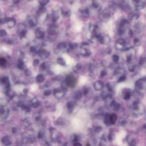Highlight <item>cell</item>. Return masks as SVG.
<instances>
[{
	"instance_id": "obj_1",
	"label": "cell",
	"mask_w": 146,
	"mask_h": 146,
	"mask_svg": "<svg viewBox=\"0 0 146 146\" xmlns=\"http://www.w3.org/2000/svg\"><path fill=\"white\" fill-rule=\"evenodd\" d=\"M135 50L134 49L130 48L125 50L123 54V58L126 62H129L134 59L135 56Z\"/></svg>"
},
{
	"instance_id": "obj_2",
	"label": "cell",
	"mask_w": 146,
	"mask_h": 146,
	"mask_svg": "<svg viewBox=\"0 0 146 146\" xmlns=\"http://www.w3.org/2000/svg\"><path fill=\"white\" fill-rule=\"evenodd\" d=\"M90 39L91 41H95L98 39V37L100 35V31L98 26L93 25L90 28Z\"/></svg>"
},
{
	"instance_id": "obj_3",
	"label": "cell",
	"mask_w": 146,
	"mask_h": 146,
	"mask_svg": "<svg viewBox=\"0 0 146 146\" xmlns=\"http://www.w3.org/2000/svg\"><path fill=\"white\" fill-rule=\"evenodd\" d=\"M136 90L141 93L146 90V78L140 79L136 83Z\"/></svg>"
},
{
	"instance_id": "obj_4",
	"label": "cell",
	"mask_w": 146,
	"mask_h": 146,
	"mask_svg": "<svg viewBox=\"0 0 146 146\" xmlns=\"http://www.w3.org/2000/svg\"><path fill=\"white\" fill-rule=\"evenodd\" d=\"M117 119V117L115 114H107L105 116V123L106 125L110 126V125L114 124L115 123Z\"/></svg>"
},
{
	"instance_id": "obj_5",
	"label": "cell",
	"mask_w": 146,
	"mask_h": 146,
	"mask_svg": "<svg viewBox=\"0 0 146 146\" xmlns=\"http://www.w3.org/2000/svg\"><path fill=\"white\" fill-rule=\"evenodd\" d=\"M54 95L58 99H61V98H63L64 95L66 94V89L65 87H61L58 89H55L54 90Z\"/></svg>"
},
{
	"instance_id": "obj_6",
	"label": "cell",
	"mask_w": 146,
	"mask_h": 146,
	"mask_svg": "<svg viewBox=\"0 0 146 146\" xmlns=\"http://www.w3.org/2000/svg\"><path fill=\"white\" fill-rule=\"evenodd\" d=\"M65 81L67 86L70 87H74L77 83V80L73 75H68L67 76Z\"/></svg>"
},
{
	"instance_id": "obj_7",
	"label": "cell",
	"mask_w": 146,
	"mask_h": 146,
	"mask_svg": "<svg viewBox=\"0 0 146 146\" xmlns=\"http://www.w3.org/2000/svg\"><path fill=\"white\" fill-rule=\"evenodd\" d=\"M131 108L133 112L135 114H139L143 112V106L138 102H134L131 106Z\"/></svg>"
},
{
	"instance_id": "obj_8",
	"label": "cell",
	"mask_w": 146,
	"mask_h": 146,
	"mask_svg": "<svg viewBox=\"0 0 146 146\" xmlns=\"http://www.w3.org/2000/svg\"><path fill=\"white\" fill-rule=\"evenodd\" d=\"M50 132L52 140L54 141H58L59 140V139H60L59 134L56 129H54V128H51L50 129Z\"/></svg>"
},
{
	"instance_id": "obj_9",
	"label": "cell",
	"mask_w": 146,
	"mask_h": 146,
	"mask_svg": "<svg viewBox=\"0 0 146 146\" xmlns=\"http://www.w3.org/2000/svg\"><path fill=\"white\" fill-rule=\"evenodd\" d=\"M9 114V110L6 106H1L0 108V117L2 119H6Z\"/></svg>"
},
{
	"instance_id": "obj_10",
	"label": "cell",
	"mask_w": 146,
	"mask_h": 146,
	"mask_svg": "<svg viewBox=\"0 0 146 146\" xmlns=\"http://www.w3.org/2000/svg\"><path fill=\"white\" fill-rule=\"evenodd\" d=\"M80 54L83 56H90L91 51L89 49L88 45H82L80 47Z\"/></svg>"
},
{
	"instance_id": "obj_11",
	"label": "cell",
	"mask_w": 146,
	"mask_h": 146,
	"mask_svg": "<svg viewBox=\"0 0 146 146\" xmlns=\"http://www.w3.org/2000/svg\"><path fill=\"white\" fill-rule=\"evenodd\" d=\"M126 40L123 39V38H119V39H118L115 44L116 47H117L118 50H122V49H124L125 47H126Z\"/></svg>"
},
{
	"instance_id": "obj_12",
	"label": "cell",
	"mask_w": 146,
	"mask_h": 146,
	"mask_svg": "<svg viewBox=\"0 0 146 146\" xmlns=\"http://www.w3.org/2000/svg\"><path fill=\"white\" fill-rule=\"evenodd\" d=\"M98 40L102 44H108L110 42V37L107 35H101L98 37Z\"/></svg>"
},
{
	"instance_id": "obj_13",
	"label": "cell",
	"mask_w": 146,
	"mask_h": 146,
	"mask_svg": "<svg viewBox=\"0 0 146 146\" xmlns=\"http://www.w3.org/2000/svg\"><path fill=\"white\" fill-rule=\"evenodd\" d=\"M38 54L42 59H46L47 58L49 57L50 53V52L47 51L46 50H45V49H40L39 51H38Z\"/></svg>"
},
{
	"instance_id": "obj_14",
	"label": "cell",
	"mask_w": 146,
	"mask_h": 146,
	"mask_svg": "<svg viewBox=\"0 0 146 146\" xmlns=\"http://www.w3.org/2000/svg\"><path fill=\"white\" fill-rule=\"evenodd\" d=\"M0 80H1V83H2V84H5L6 89L7 90L10 89V81H9V79L8 78V77H2V78H1Z\"/></svg>"
},
{
	"instance_id": "obj_15",
	"label": "cell",
	"mask_w": 146,
	"mask_h": 146,
	"mask_svg": "<svg viewBox=\"0 0 146 146\" xmlns=\"http://www.w3.org/2000/svg\"><path fill=\"white\" fill-rule=\"evenodd\" d=\"M132 2L135 7L137 9L141 8L144 5V0H132Z\"/></svg>"
},
{
	"instance_id": "obj_16",
	"label": "cell",
	"mask_w": 146,
	"mask_h": 146,
	"mask_svg": "<svg viewBox=\"0 0 146 146\" xmlns=\"http://www.w3.org/2000/svg\"><path fill=\"white\" fill-rule=\"evenodd\" d=\"M35 37H37L38 39H42L44 38V30L41 28H38L35 31Z\"/></svg>"
},
{
	"instance_id": "obj_17",
	"label": "cell",
	"mask_w": 146,
	"mask_h": 146,
	"mask_svg": "<svg viewBox=\"0 0 146 146\" xmlns=\"http://www.w3.org/2000/svg\"><path fill=\"white\" fill-rule=\"evenodd\" d=\"M1 142L2 144L6 146H9L11 144V140L9 136H5L3 137L1 139Z\"/></svg>"
},
{
	"instance_id": "obj_18",
	"label": "cell",
	"mask_w": 146,
	"mask_h": 146,
	"mask_svg": "<svg viewBox=\"0 0 146 146\" xmlns=\"http://www.w3.org/2000/svg\"><path fill=\"white\" fill-rule=\"evenodd\" d=\"M94 86L95 89L96 90H101L104 87L103 83L102 81H100V80L95 82L94 84Z\"/></svg>"
},
{
	"instance_id": "obj_19",
	"label": "cell",
	"mask_w": 146,
	"mask_h": 146,
	"mask_svg": "<svg viewBox=\"0 0 146 146\" xmlns=\"http://www.w3.org/2000/svg\"><path fill=\"white\" fill-rule=\"evenodd\" d=\"M41 105V103L37 98H34L31 101L30 105L33 108H38Z\"/></svg>"
},
{
	"instance_id": "obj_20",
	"label": "cell",
	"mask_w": 146,
	"mask_h": 146,
	"mask_svg": "<svg viewBox=\"0 0 146 146\" xmlns=\"http://www.w3.org/2000/svg\"><path fill=\"white\" fill-rule=\"evenodd\" d=\"M131 90L129 89H125L123 91V98L125 100H129L131 98Z\"/></svg>"
},
{
	"instance_id": "obj_21",
	"label": "cell",
	"mask_w": 146,
	"mask_h": 146,
	"mask_svg": "<svg viewBox=\"0 0 146 146\" xmlns=\"http://www.w3.org/2000/svg\"><path fill=\"white\" fill-rule=\"evenodd\" d=\"M6 23H7V26L9 28H12L16 25V21L13 18H8L7 20Z\"/></svg>"
},
{
	"instance_id": "obj_22",
	"label": "cell",
	"mask_w": 146,
	"mask_h": 146,
	"mask_svg": "<svg viewBox=\"0 0 146 146\" xmlns=\"http://www.w3.org/2000/svg\"><path fill=\"white\" fill-rule=\"evenodd\" d=\"M110 17V14L108 12H104L100 16V18L102 21H107Z\"/></svg>"
},
{
	"instance_id": "obj_23",
	"label": "cell",
	"mask_w": 146,
	"mask_h": 146,
	"mask_svg": "<svg viewBox=\"0 0 146 146\" xmlns=\"http://www.w3.org/2000/svg\"><path fill=\"white\" fill-rule=\"evenodd\" d=\"M28 25H29V26L33 27V26H35V25H36L37 21L35 18H34L31 17V18H30L29 19H28Z\"/></svg>"
},
{
	"instance_id": "obj_24",
	"label": "cell",
	"mask_w": 146,
	"mask_h": 146,
	"mask_svg": "<svg viewBox=\"0 0 146 146\" xmlns=\"http://www.w3.org/2000/svg\"><path fill=\"white\" fill-rule=\"evenodd\" d=\"M124 70H123V68H119L117 69V70L115 71V74L116 76H118V77H119V78L121 77H122V76H123V75H124Z\"/></svg>"
},
{
	"instance_id": "obj_25",
	"label": "cell",
	"mask_w": 146,
	"mask_h": 146,
	"mask_svg": "<svg viewBox=\"0 0 146 146\" xmlns=\"http://www.w3.org/2000/svg\"><path fill=\"white\" fill-rule=\"evenodd\" d=\"M127 141L128 142L129 145L131 146H134L135 145V140L134 139V138H132L131 136H127L126 138Z\"/></svg>"
},
{
	"instance_id": "obj_26",
	"label": "cell",
	"mask_w": 146,
	"mask_h": 146,
	"mask_svg": "<svg viewBox=\"0 0 146 146\" xmlns=\"http://www.w3.org/2000/svg\"><path fill=\"white\" fill-rule=\"evenodd\" d=\"M6 94L7 97L9 99H12L14 97V93L12 90H10V89L7 90V91Z\"/></svg>"
},
{
	"instance_id": "obj_27",
	"label": "cell",
	"mask_w": 146,
	"mask_h": 146,
	"mask_svg": "<svg viewBox=\"0 0 146 146\" xmlns=\"http://www.w3.org/2000/svg\"><path fill=\"white\" fill-rule=\"evenodd\" d=\"M138 18H139V15L136 13L132 12L130 13V14L129 15V18L130 20H136V19H138Z\"/></svg>"
},
{
	"instance_id": "obj_28",
	"label": "cell",
	"mask_w": 146,
	"mask_h": 146,
	"mask_svg": "<svg viewBox=\"0 0 146 146\" xmlns=\"http://www.w3.org/2000/svg\"><path fill=\"white\" fill-rule=\"evenodd\" d=\"M17 66L20 70H23L25 67V64L23 61L21 59H19L17 63Z\"/></svg>"
},
{
	"instance_id": "obj_29",
	"label": "cell",
	"mask_w": 146,
	"mask_h": 146,
	"mask_svg": "<svg viewBox=\"0 0 146 146\" xmlns=\"http://www.w3.org/2000/svg\"><path fill=\"white\" fill-rule=\"evenodd\" d=\"M68 47V49H69L68 48V46L67 45V44L66 43H61V44H59L58 45V48L59 49H60V50H65V49H67Z\"/></svg>"
},
{
	"instance_id": "obj_30",
	"label": "cell",
	"mask_w": 146,
	"mask_h": 146,
	"mask_svg": "<svg viewBox=\"0 0 146 146\" xmlns=\"http://www.w3.org/2000/svg\"><path fill=\"white\" fill-rule=\"evenodd\" d=\"M36 80L37 82L38 83L43 82L45 80V77L42 74H39L36 77Z\"/></svg>"
},
{
	"instance_id": "obj_31",
	"label": "cell",
	"mask_w": 146,
	"mask_h": 146,
	"mask_svg": "<svg viewBox=\"0 0 146 146\" xmlns=\"http://www.w3.org/2000/svg\"><path fill=\"white\" fill-rule=\"evenodd\" d=\"M81 13L83 15V17H89V10L87 9H84L81 10Z\"/></svg>"
},
{
	"instance_id": "obj_32",
	"label": "cell",
	"mask_w": 146,
	"mask_h": 146,
	"mask_svg": "<svg viewBox=\"0 0 146 146\" xmlns=\"http://www.w3.org/2000/svg\"><path fill=\"white\" fill-rule=\"evenodd\" d=\"M120 7L123 10H127L129 9V5L127 4V3L125 2H122L120 4Z\"/></svg>"
},
{
	"instance_id": "obj_33",
	"label": "cell",
	"mask_w": 146,
	"mask_h": 146,
	"mask_svg": "<svg viewBox=\"0 0 146 146\" xmlns=\"http://www.w3.org/2000/svg\"><path fill=\"white\" fill-rule=\"evenodd\" d=\"M57 62L59 65H62V66H65V64H66V62H65V61L64 60L63 58H58L57 59Z\"/></svg>"
},
{
	"instance_id": "obj_34",
	"label": "cell",
	"mask_w": 146,
	"mask_h": 146,
	"mask_svg": "<svg viewBox=\"0 0 146 146\" xmlns=\"http://www.w3.org/2000/svg\"><path fill=\"white\" fill-rule=\"evenodd\" d=\"M6 60L4 58L1 57L0 58V66H5L6 64Z\"/></svg>"
},
{
	"instance_id": "obj_35",
	"label": "cell",
	"mask_w": 146,
	"mask_h": 146,
	"mask_svg": "<svg viewBox=\"0 0 146 146\" xmlns=\"http://www.w3.org/2000/svg\"><path fill=\"white\" fill-rule=\"evenodd\" d=\"M22 109L23 110V111H26L27 112H29L30 111H31V108L29 106H26V105H23V106L22 107Z\"/></svg>"
},
{
	"instance_id": "obj_36",
	"label": "cell",
	"mask_w": 146,
	"mask_h": 146,
	"mask_svg": "<svg viewBox=\"0 0 146 146\" xmlns=\"http://www.w3.org/2000/svg\"><path fill=\"white\" fill-rule=\"evenodd\" d=\"M29 119L30 118H27L24 120V124L26 127H29L30 125H31V122Z\"/></svg>"
},
{
	"instance_id": "obj_37",
	"label": "cell",
	"mask_w": 146,
	"mask_h": 146,
	"mask_svg": "<svg viewBox=\"0 0 146 146\" xmlns=\"http://www.w3.org/2000/svg\"><path fill=\"white\" fill-rule=\"evenodd\" d=\"M7 33L5 30H0V37H4L6 36Z\"/></svg>"
},
{
	"instance_id": "obj_38",
	"label": "cell",
	"mask_w": 146,
	"mask_h": 146,
	"mask_svg": "<svg viewBox=\"0 0 146 146\" xmlns=\"http://www.w3.org/2000/svg\"><path fill=\"white\" fill-rule=\"evenodd\" d=\"M26 31L25 30H22L20 32V37L21 38H23L25 35H26Z\"/></svg>"
},
{
	"instance_id": "obj_39",
	"label": "cell",
	"mask_w": 146,
	"mask_h": 146,
	"mask_svg": "<svg viewBox=\"0 0 146 146\" xmlns=\"http://www.w3.org/2000/svg\"><path fill=\"white\" fill-rule=\"evenodd\" d=\"M67 106L68 109L71 110V109H73V108H74V103H73V102H68V103H67Z\"/></svg>"
},
{
	"instance_id": "obj_40",
	"label": "cell",
	"mask_w": 146,
	"mask_h": 146,
	"mask_svg": "<svg viewBox=\"0 0 146 146\" xmlns=\"http://www.w3.org/2000/svg\"><path fill=\"white\" fill-rule=\"evenodd\" d=\"M112 61H114V62H117L118 61H119V57L118 56H117V55L114 54V56H112Z\"/></svg>"
},
{
	"instance_id": "obj_41",
	"label": "cell",
	"mask_w": 146,
	"mask_h": 146,
	"mask_svg": "<svg viewBox=\"0 0 146 146\" xmlns=\"http://www.w3.org/2000/svg\"><path fill=\"white\" fill-rule=\"evenodd\" d=\"M44 136V133L42 131H40L38 134V139H42Z\"/></svg>"
},
{
	"instance_id": "obj_42",
	"label": "cell",
	"mask_w": 146,
	"mask_h": 146,
	"mask_svg": "<svg viewBox=\"0 0 146 146\" xmlns=\"http://www.w3.org/2000/svg\"><path fill=\"white\" fill-rule=\"evenodd\" d=\"M34 118L35 119V120H36L37 121H38V120H40V119L41 118V115L39 114H35L34 115Z\"/></svg>"
},
{
	"instance_id": "obj_43",
	"label": "cell",
	"mask_w": 146,
	"mask_h": 146,
	"mask_svg": "<svg viewBox=\"0 0 146 146\" xmlns=\"http://www.w3.org/2000/svg\"><path fill=\"white\" fill-rule=\"evenodd\" d=\"M46 67V62H43L40 66V69L41 70H44L45 69Z\"/></svg>"
},
{
	"instance_id": "obj_44",
	"label": "cell",
	"mask_w": 146,
	"mask_h": 146,
	"mask_svg": "<svg viewBox=\"0 0 146 146\" xmlns=\"http://www.w3.org/2000/svg\"><path fill=\"white\" fill-rule=\"evenodd\" d=\"M71 140L73 141V142H78V137L77 135H74L73 137H72V139Z\"/></svg>"
},
{
	"instance_id": "obj_45",
	"label": "cell",
	"mask_w": 146,
	"mask_h": 146,
	"mask_svg": "<svg viewBox=\"0 0 146 146\" xmlns=\"http://www.w3.org/2000/svg\"><path fill=\"white\" fill-rule=\"evenodd\" d=\"M140 65H141V66H144V65L146 64V59L145 58H141L140 59Z\"/></svg>"
},
{
	"instance_id": "obj_46",
	"label": "cell",
	"mask_w": 146,
	"mask_h": 146,
	"mask_svg": "<svg viewBox=\"0 0 146 146\" xmlns=\"http://www.w3.org/2000/svg\"><path fill=\"white\" fill-rule=\"evenodd\" d=\"M39 63V61L38 59H35V60L33 61V66L34 67H36L38 65V64Z\"/></svg>"
},
{
	"instance_id": "obj_47",
	"label": "cell",
	"mask_w": 146,
	"mask_h": 146,
	"mask_svg": "<svg viewBox=\"0 0 146 146\" xmlns=\"http://www.w3.org/2000/svg\"><path fill=\"white\" fill-rule=\"evenodd\" d=\"M81 96H82V94L81 93H79V92H78V93H77L75 94V98H76V99H80V98H81Z\"/></svg>"
},
{
	"instance_id": "obj_48",
	"label": "cell",
	"mask_w": 146,
	"mask_h": 146,
	"mask_svg": "<svg viewBox=\"0 0 146 146\" xmlns=\"http://www.w3.org/2000/svg\"><path fill=\"white\" fill-rule=\"evenodd\" d=\"M80 68H81V66L80 65H77V66H76L75 67V68H74V70L76 72H79V71H80Z\"/></svg>"
},
{
	"instance_id": "obj_49",
	"label": "cell",
	"mask_w": 146,
	"mask_h": 146,
	"mask_svg": "<svg viewBox=\"0 0 146 146\" xmlns=\"http://www.w3.org/2000/svg\"><path fill=\"white\" fill-rule=\"evenodd\" d=\"M51 92L50 90H46L44 92V95H46V96H49V95H50L51 94Z\"/></svg>"
},
{
	"instance_id": "obj_50",
	"label": "cell",
	"mask_w": 146,
	"mask_h": 146,
	"mask_svg": "<svg viewBox=\"0 0 146 146\" xmlns=\"http://www.w3.org/2000/svg\"><path fill=\"white\" fill-rule=\"evenodd\" d=\"M134 44L135 45H138L140 44V40L139 39H138V38H135L134 39Z\"/></svg>"
},
{
	"instance_id": "obj_51",
	"label": "cell",
	"mask_w": 146,
	"mask_h": 146,
	"mask_svg": "<svg viewBox=\"0 0 146 146\" xmlns=\"http://www.w3.org/2000/svg\"><path fill=\"white\" fill-rule=\"evenodd\" d=\"M25 73L27 76H30L31 75V71L29 69H26V70L25 71Z\"/></svg>"
},
{
	"instance_id": "obj_52",
	"label": "cell",
	"mask_w": 146,
	"mask_h": 146,
	"mask_svg": "<svg viewBox=\"0 0 146 146\" xmlns=\"http://www.w3.org/2000/svg\"><path fill=\"white\" fill-rule=\"evenodd\" d=\"M23 105H24V103H23V102H22V101H19L17 103L18 106L20 107H22Z\"/></svg>"
},
{
	"instance_id": "obj_53",
	"label": "cell",
	"mask_w": 146,
	"mask_h": 146,
	"mask_svg": "<svg viewBox=\"0 0 146 146\" xmlns=\"http://www.w3.org/2000/svg\"><path fill=\"white\" fill-rule=\"evenodd\" d=\"M37 50V48L35 47H34V46H32L30 48V51H32V52H33V53H34V52H36Z\"/></svg>"
},
{
	"instance_id": "obj_54",
	"label": "cell",
	"mask_w": 146,
	"mask_h": 146,
	"mask_svg": "<svg viewBox=\"0 0 146 146\" xmlns=\"http://www.w3.org/2000/svg\"><path fill=\"white\" fill-rule=\"evenodd\" d=\"M17 131H18V129H17L16 127H13V129H12V132H13V134L17 133Z\"/></svg>"
},
{
	"instance_id": "obj_55",
	"label": "cell",
	"mask_w": 146,
	"mask_h": 146,
	"mask_svg": "<svg viewBox=\"0 0 146 146\" xmlns=\"http://www.w3.org/2000/svg\"><path fill=\"white\" fill-rule=\"evenodd\" d=\"M106 75V71L105 70H103L102 73H101V75L103 76V77H104V76Z\"/></svg>"
},
{
	"instance_id": "obj_56",
	"label": "cell",
	"mask_w": 146,
	"mask_h": 146,
	"mask_svg": "<svg viewBox=\"0 0 146 146\" xmlns=\"http://www.w3.org/2000/svg\"><path fill=\"white\" fill-rule=\"evenodd\" d=\"M143 128H144V129H146V125H145V126L143 127Z\"/></svg>"
}]
</instances>
